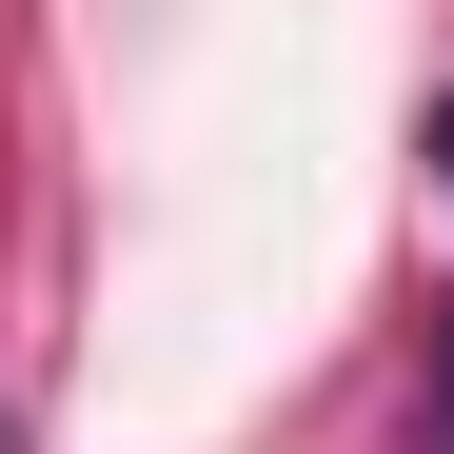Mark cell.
<instances>
[{
	"instance_id": "3957f363",
	"label": "cell",
	"mask_w": 454,
	"mask_h": 454,
	"mask_svg": "<svg viewBox=\"0 0 454 454\" xmlns=\"http://www.w3.org/2000/svg\"><path fill=\"white\" fill-rule=\"evenodd\" d=\"M0 454H20V434H0Z\"/></svg>"
},
{
	"instance_id": "7a4b0ae2",
	"label": "cell",
	"mask_w": 454,
	"mask_h": 454,
	"mask_svg": "<svg viewBox=\"0 0 454 454\" xmlns=\"http://www.w3.org/2000/svg\"><path fill=\"white\" fill-rule=\"evenodd\" d=\"M434 178H454V99H434Z\"/></svg>"
},
{
	"instance_id": "6da1fadb",
	"label": "cell",
	"mask_w": 454,
	"mask_h": 454,
	"mask_svg": "<svg viewBox=\"0 0 454 454\" xmlns=\"http://www.w3.org/2000/svg\"><path fill=\"white\" fill-rule=\"evenodd\" d=\"M415 454H454V296H434V375H415Z\"/></svg>"
}]
</instances>
